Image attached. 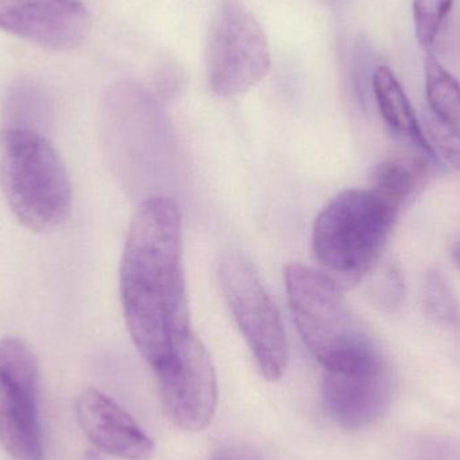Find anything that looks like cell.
Instances as JSON below:
<instances>
[{
  "label": "cell",
  "mask_w": 460,
  "mask_h": 460,
  "mask_svg": "<svg viewBox=\"0 0 460 460\" xmlns=\"http://www.w3.org/2000/svg\"><path fill=\"white\" fill-rule=\"evenodd\" d=\"M404 278L394 264L386 265L373 283V299L385 311L396 310L404 299Z\"/></svg>",
  "instance_id": "ac0fdd59"
},
{
  "label": "cell",
  "mask_w": 460,
  "mask_h": 460,
  "mask_svg": "<svg viewBox=\"0 0 460 460\" xmlns=\"http://www.w3.org/2000/svg\"><path fill=\"white\" fill-rule=\"evenodd\" d=\"M210 460H259L251 451L240 447H226L216 451Z\"/></svg>",
  "instance_id": "d6986e66"
},
{
  "label": "cell",
  "mask_w": 460,
  "mask_h": 460,
  "mask_svg": "<svg viewBox=\"0 0 460 460\" xmlns=\"http://www.w3.org/2000/svg\"><path fill=\"white\" fill-rule=\"evenodd\" d=\"M84 460H104L102 458V456H99V454L92 453V451H89V453L85 454V456H84Z\"/></svg>",
  "instance_id": "44dd1931"
},
{
  "label": "cell",
  "mask_w": 460,
  "mask_h": 460,
  "mask_svg": "<svg viewBox=\"0 0 460 460\" xmlns=\"http://www.w3.org/2000/svg\"><path fill=\"white\" fill-rule=\"evenodd\" d=\"M451 254H453L454 261H456V264L460 268V240L454 243Z\"/></svg>",
  "instance_id": "ffe728a7"
},
{
  "label": "cell",
  "mask_w": 460,
  "mask_h": 460,
  "mask_svg": "<svg viewBox=\"0 0 460 460\" xmlns=\"http://www.w3.org/2000/svg\"><path fill=\"white\" fill-rule=\"evenodd\" d=\"M400 208L375 189H348L316 217L313 252L326 273L342 288L369 275L388 243Z\"/></svg>",
  "instance_id": "7a4b0ae2"
},
{
  "label": "cell",
  "mask_w": 460,
  "mask_h": 460,
  "mask_svg": "<svg viewBox=\"0 0 460 460\" xmlns=\"http://www.w3.org/2000/svg\"><path fill=\"white\" fill-rule=\"evenodd\" d=\"M78 424L92 445L116 458L150 460L155 443L112 399L97 389L81 392L75 400Z\"/></svg>",
  "instance_id": "8fae6325"
},
{
  "label": "cell",
  "mask_w": 460,
  "mask_h": 460,
  "mask_svg": "<svg viewBox=\"0 0 460 460\" xmlns=\"http://www.w3.org/2000/svg\"><path fill=\"white\" fill-rule=\"evenodd\" d=\"M434 156L420 148L402 145L376 166L373 189L402 209L429 182Z\"/></svg>",
  "instance_id": "7c38bea8"
},
{
  "label": "cell",
  "mask_w": 460,
  "mask_h": 460,
  "mask_svg": "<svg viewBox=\"0 0 460 460\" xmlns=\"http://www.w3.org/2000/svg\"><path fill=\"white\" fill-rule=\"evenodd\" d=\"M0 188L16 220L32 232L58 229L72 210L66 167L37 129H0Z\"/></svg>",
  "instance_id": "277c9868"
},
{
  "label": "cell",
  "mask_w": 460,
  "mask_h": 460,
  "mask_svg": "<svg viewBox=\"0 0 460 460\" xmlns=\"http://www.w3.org/2000/svg\"><path fill=\"white\" fill-rule=\"evenodd\" d=\"M394 380L385 357L357 367L324 370L322 400L327 415L343 429L370 426L388 410Z\"/></svg>",
  "instance_id": "9c48e42d"
},
{
  "label": "cell",
  "mask_w": 460,
  "mask_h": 460,
  "mask_svg": "<svg viewBox=\"0 0 460 460\" xmlns=\"http://www.w3.org/2000/svg\"><path fill=\"white\" fill-rule=\"evenodd\" d=\"M284 280L300 338L324 370L356 367L383 354L349 310L342 287L326 273L292 262Z\"/></svg>",
  "instance_id": "3957f363"
},
{
  "label": "cell",
  "mask_w": 460,
  "mask_h": 460,
  "mask_svg": "<svg viewBox=\"0 0 460 460\" xmlns=\"http://www.w3.org/2000/svg\"><path fill=\"white\" fill-rule=\"evenodd\" d=\"M40 365L15 338L0 341V445L15 460H43Z\"/></svg>",
  "instance_id": "52a82bcc"
},
{
  "label": "cell",
  "mask_w": 460,
  "mask_h": 460,
  "mask_svg": "<svg viewBox=\"0 0 460 460\" xmlns=\"http://www.w3.org/2000/svg\"><path fill=\"white\" fill-rule=\"evenodd\" d=\"M270 65L267 37L253 13L240 0H223L208 48L212 91L221 97L243 93L265 77Z\"/></svg>",
  "instance_id": "8992f818"
},
{
  "label": "cell",
  "mask_w": 460,
  "mask_h": 460,
  "mask_svg": "<svg viewBox=\"0 0 460 460\" xmlns=\"http://www.w3.org/2000/svg\"><path fill=\"white\" fill-rule=\"evenodd\" d=\"M182 226V213L172 197H148L132 218L121 257L127 329L154 370L191 334Z\"/></svg>",
  "instance_id": "6da1fadb"
},
{
  "label": "cell",
  "mask_w": 460,
  "mask_h": 460,
  "mask_svg": "<svg viewBox=\"0 0 460 460\" xmlns=\"http://www.w3.org/2000/svg\"><path fill=\"white\" fill-rule=\"evenodd\" d=\"M454 0H413L412 13L419 45L431 51L443 22L453 10Z\"/></svg>",
  "instance_id": "2e32d148"
},
{
  "label": "cell",
  "mask_w": 460,
  "mask_h": 460,
  "mask_svg": "<svg viewBox=\"0 0 460 460\" xmlns=\"http://www.w3.org/2000/svg\"><path fill=\"white\" fill-rule=\"evenodd\" d=\"M220 280L233 318L262 377L278 381L288 361L280 314L253 265L240 254L221 261Z\"/></svg>",
  "instance_id": "5b68a950"
},
{
  "label": "cell",
  "mask_w": 460,
  "mask_h": 460,
  "mask_svg": "<svg viewBox=\"0 0 460 460\" xmlns=\"http://www.w3.org/2000/svg\"><path fill=\"white\" fill-rule=\"evenodd\" d=\"M0 29L48 50H72L88 37L91 15L77 0H0Z\"/></svg>",
  "instance_id": "30bf717a"
},
{
  "label": "cell",
  "mask_w": 460,
  "mask_h": 460,
  "mask_svg": "<svg viewBox=\"0 0 460 460\" xmlns=\"http://www.w3.org/2000/svg\"><path fill=\"white\" fill-rule=\"evenodd\" d=\"M373 92L384 123L402 145L434 153L400 81L388 66L373 75Z\"/></svg>",
  "instance_id": "4fadbf2b"
},
{
  "label": "cell",
  "mask_w": 460,
  "mask_h": 460,
  "mask_svg": "<svg viewBox=\"0 0 460 460\" xmlns=\"http://www.w3.org/2000/svg\"><path fill=\"white\" fill-rule=\"evenodd\" d=\"M421 303L427 315L445 324L460 323V300L440 270H429L421 288Z\"/></svg>",
  "instance_id": "9a60e30c"
},
{
  "label": "cell",
  "mask_w": 460,
  "mask_h": 460,
  "mask_svg": "<svg viewBox=\"0 0 460 460\" xmlns=\"http://www.w3.org/2000/svg\"><path fill=\"white\" fill-rule=\"evenodd\" d=\"M427 140L432 150L437 151L448 164L460 172V129L443 123L429 113L426 118Z\"/></svg>",
  "instance_id": "e0dca14e"
},
{
  "label": "cell",
  "mask_w": 460,
  "mask_h": 460,
  "mask_svg": "<svg viewBox=\"0 0 460 460\" xmlns=\"http://www.w3.org/2000/svg\"><path fill=\"white\" fill-rule=\"evenodd\" d=\"M429 112L443 123L460 129V83L432 54L424 62Z\"/></svg>",
  "instance_id": "5bb4252c"
},
{
  "label": "cell",
  "mask_w": 460,
  "mask_h": 460,
  "mask_svg": "<svg viewBox=\"0 0 460 460\" xmlns=\"http://www.w3.org/2000/svg\"><path fill=\"white\" fill-rule=\"evenodd\" d=\"M154 372L172 423L185 431L207 429L216 413L218 388L212 359L201 341L191 332Z\"/></svg>",
  "instance_id": "ba28073f"
}]
</instances>
